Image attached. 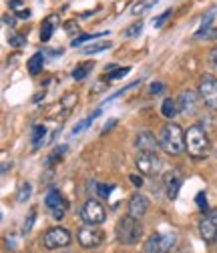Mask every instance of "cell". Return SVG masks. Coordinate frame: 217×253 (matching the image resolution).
Masks as SVG:
<instances>
[{"label":"cell","instance_id":"cell-1","mask_svg":"<svg viewBox=\"0 0 217 253\" xmlns=\"http://www.w3.org/2000/svg\"><path fill=\"white\" fill-rule=\"evenodd\" d=\"M185 149H187L191 159H205L211 151L209 137L201 125H193L185 133Z\"/></svg>","mask_w":217,"mask_h":253},{"label":"cell","instance_id":"cell-2","mask_svg":"<svg viewBox=\"0 0 217 253\" xmlns=\"http://www.w3.org/2000/svg\"><path fill=\"white\" fill-rule=\"evenodd\" d=\"M159 145L165 153L169 155H179L185 151V133L179 125L175 123H167L161 129V137H159Z\"/></svg>","mask_w":217,"mask_h":253},{"label":"cell","instance_id":"cell-3","mask_svg":"<svg viewBox=\"0 0 217 253\" xmlns=\"http://www.w3.org/2000/svg\"><path fill=\"white\" fill-rule=\"evenodd\" d=\"M141 235H143V229L139 225V219H135L131 215L119 219V223H117V239H119V243L135 245V243H139Z\"/></svg>","mask_w":217,"mask_h":253},{"label":"cell","instance_id":"cell-4","mask_svg":"<svg viewBox=\"0 0 217 253\" xmlns=\"http://www.w3.org/2000/svg\"><path fill=\"white\" fill-rule=\"evenodd\" d=\"M137 169L147 175V177H155L161 173V159L157 157V153H149V151H141L137 155V161H135Z\"/></svg>","mask_w":217,"mask_h":253},{"label":"cell","instance_id":"cell-5","mask_svg":"<svg viewBox=\"0 0 217 253\" xmlns=\"http://www.w3.org/2000/svg\"><path fill=\"white\" fill-rule=\"evenodd\" d=\"M81 217H83L85 223H88V225H101L103 221L107 219V211H105V207L99 201L88 199L83 205V209H81Z\"/></svg>","mask_w":217,"mask_h":253},{"label":"cell","instance_id":"cell-6","mask_svg":"<svg viewBox=\"0 0 217 253\" xmlns=\"http://www.w3.org/2000/svg\"><path fill=\"white\" fill-rule=\"evenodd\" d=\"M173 245H175L173 233H153L145 243V251L147 253H169Z\"/></svg>","mask_w":217,"mask_h":253},{"label":"cell","instance_id":"cell-7","mask_svg":"<svg viewBox=\"0 0 217 253\" xmlns=\"http://www.w3.org/2000/svg\"><path fill=\"white\" fill-rule=\"evenodd\" d=\"M199 97L209 109H217V79L213 75H203L199 81Z\"/></svg>","mask_w":217,"mask_h":253},{"label":"cell","instance_id":"cell-8","mask_svg":"<svg viewBox=\"0 0 217 253\" xmlns=\"http://www.w3.org/2000/svg\"><path fill=\"white\" fill-rule=\"evenodd\" d=\"M77 239H79L81 247H85V249H95V247H99V245L103 243L105 235H103V231L97 229L95 225H87V227H81V229H79Z\"/></svg>","mask_w":217,"mask_h":253},{"label":"cell","instance_id":"cell-9","mask_svg":"<svg viewBox=\"0 0 217 253\" xmlns=\"http://www.w3.org/2000/svg\"><path fill=\"white\" fill-rule=\"evenodd\" d=\"M43 243L46 249H58V247H67L71 243V233L65 227H52L44 233Z\"/></svg>","mask_w":217,"mask_h":253},{"label":"cell","instance_id":"cell-10","mask_svg":"<svg viewBox=\"0 0 217 253\" xmlns=\"http://www.w3.org/2000/svg\"><path fill=\"white\" fill-rule=\"evenodd\" d=\"M44 205H46V209L50 211V215H52L54 219H63V217H65L67 201H65L63 193H60L58 189H52V191L46 193V197H44Z\"/></svg>","mask_w":217,"mask_h":253},{"label":"cell","instance_id":"cell-11","mask_svg":"<svg viewBox=\"0 0 217 253\" xmlns=\"http://www.w3.org/2000/svg\"><path fill=\"white\" fill-rule=\"evenodd\" d=\"M199 233L207 243H213L217 239V209L205 211L201 223H199Z\"/></svg>","mask_w":217,"mask_h":253},{"label":"cell","instance_id":"cell-12","mask_svg":"<svg viewBox=\"0 0 217 253\" xmlns=\"http://www.w3.org/2000/svg\"><path fill=\"white\" fill-rule=\"evenodd\" d=\"M165 191H167V197L169 199H175L177 195H179V189H181V185H183V177H181V173L177 171V169H171L167 175H165Z\"/></svg>","mask_w":217,"mask_h":253},{"label":"cell","instance_id":"cell-13","mask_svg":"<svg viewBox=\"0 0 217 253\" xmlns=\"http://www.w3.org/2000/svg\"><path fill=\"white\" fill-rule=\"evenodd\" d=\"M149 211V199L143 195V193H135L131 199H129V215L139 219L143 217L145 213Z\"/></svg>","mask_w":217,"mask_h":253},{"label":"cell","instance_id":"cell-14","mask_svg":"<svg viewBox=\"0 0 217 253\" xmlns=\"http://www.w3.org/2000/svg\"><path fill=\"white\" fill-rule=\"evenodd\" d=\"M135 145H137L139 151H149V153H157V149L161 147V145L157 143V139H155V135L149 133V131L139 133L137 139H135Z\"/></svg>","mask_w":217,"mask_h":253},{"label":"cell","instance_id":"cell-15","mask_svg":"<svg viewBox=\"0 0 217 253\" xmlns=\"http://www.w3.org/2000/svg\"><path fill=\"white\" fill-rule=\"evenodd\" d=\"M179 113H185V115H193L197 111V97L193 90H187V92H181L179 97Z\"/></svg>","mask_w":217,"mask_h":253},{"label":"cell","instance_id":"cell-16","mask_svg":"<svg viewBox=\"0 0 217 253\" xmlns=\"http://www.w3.org/2000/svg\"><path fill=\"white\" fill-rule=\"evenodd\" d=\"M215 12H217V8H209V10L205 12L203 22H201V26H199V30H197V37H199V39L205 37V33H209V30H211V24H213V20H215Z\"/></svg>","mask_w":217,"mask_h":253},{"label":"cell","instance_id":"cell-17","mask_svg":"<svg viewBox=\"0 0 217 253\" xmlns=\"http://www.w3.org/2000/svg\"><path fill=\"white\" fill-rule=\"evenodd\" d=\"M43 65H44V54L43 52L33 54V56H30V60H28V73L30 75H39L43 71Z\"/></svg>","mask_w":217,"mask_h":253},{"label":"cell","instance_id":"cell-18","mask_svg":"<svg viewBox=\"0 0 217 253\" xmlns=\"http://www.w3.org/2000/svg\"><path fill=\"white\" fill-rule=\"evenodd\" d=\"M44 137H46V126L44 125H37L33 129V137H30V141H33V149H41Z\"/></svg>","mask_w":217,"mask_h":253},{"label":"cell","instance_id":"cell-19","mask_svg":"<svg viewBox=\"0 0 217 253\" xmlns=\"http://www.w3.org/2000/svg\"><path fill=\"white\" fill-rule=\"evenodd\" d=\"M52 30H54V16H48V18L43 22V28H41V41H43V42L50 41Z\"/></svg>","mask_w":217,"mask_h":253},{"label":"cell","instance_id":"cell-20","mask_svg":"<svg viewBox=\"0 0 217 253\" xmlns=\"http://www.w3.org/2000/svg\"><path fill=\"white\" fill-rule=\"evenodd\" d=\"M161 113H163L165 119H173V117H177V113H179L177 103L171 101V99H165V101H163V107H161Z\"/></svg>","mask_w":217,"mask_h":253},{"label":"cell","instance_id":"cell-21","mask_svg":"<svg viewBox=\"0 0 217 253\" xmlns=\"http://www.w3.org/2000/svg\"><path fill=\"white\" fill-rule=\"evenodd\" d=\"M153 4H157V0H139V2L131 8V12H133V16H141V14H145Z\"/></svg>","mask_w":217,"mask_h":253},{"label":"cell","instance_id":"cell-22","mask_svg":"<svg viewBox=\"0 0 217 253\" xmlns=\"http://www.w3.org/2000/svg\"><path fill=\"white\" fill-rule=\"evenodd\" d=\"M90 71H92V62H85V65H81V67H77L73 71V79L75 81H83Z\"/></svg>","mask_w":217,"mask_h":253},{"label":"cell","instance_id":"cell-23","mask_svg":"<svg viewBox=\"0 0 217 253\" xmlns=\"http://www.w3.org/2000/svg\"><path fill=\"white\" fill-rule=\"evenodd\" d=\"M111 48V42H101V44H92V46H87L83 48L85 54H95V52H101V50H107Z\"/></svg>","mask_w":217,"mask_h":253},{"label":"cell","instance_id":"cell-24","mask_svg":"<svg viewBox=\"0 0 217 253\" xmlns=\"http://www.w3.org/2000/svg\"><path fill=\"white\" fill-rule=\"evenodd\" d=\"M105 33H95V35H81L79 39H75L73 41V46H81L83 42H87V41H92V39H99V37H103Z\"/></svg>","mask_w":217,"mask_h":253},{"label":"cell","instance_id":"cell-25","mask_svg":"<svg viewBox=\"0 0 217 253\" xmlns=\"http://www.w3.org/2000/svg\"><path fill=\"white\" fill-rule=\"evenodd\" d=\"M99 115H101V111H97V113H92V117H88V119H85L83 123H79V125L75 126V129H73V133H75V135H77V133H81V131L85 129V126H88V125L92 123V119H97Z\"/></svg>","mask_w":217,"mask_h":253},{"label":"cell","instance_id":"cell-26","mask_svg":"<svg viewBox=\"0 0 217 253\" xmlns=\"http://www.w3.org/2000/svg\"><path fill=\"white\" fill-rule=\"evenodd\" d=\"M141 30H143V22L139 20V22H135V24H131L127 30H125V35L131 39V37H137L139 33H141Z\"/></svg>","mask_w":217,"mask_h":253},{"label":"cell","instance_id":"cell-27","mask_svg":"<svg viewBox=\"0 0 217 253\" xmlns=\"http://www.w3.org/2000/svg\"><path fill=\"white\" fill-rule=\"evenodd\" d=\"M113 189H115V185H97V193H99L103 199H107V197L111 195Z\"/></svg>","mask_w":217,"mask_h":253},{"label":"cell","instance_id":"cell-28","mask_svg":"<svg viewBox=\"0 0 217 253\" xmlns=\"http://www.w3.org/2000/svg\"><path fill=\"white\" fill-rule=\"evenodd\" d=\"M129 71H131L129 67H125V69H115L111 75H107V81H115V79H121V77H125Z\"/></svg>","mask_w":217,"mask_h":253},{"label":"cell","instance_id":"cell-29","mask_svg":"<svg viewBox=\"0 0 217 253\" xmlns=\"http://www.w3.org/2000/svg\"><path fill=\"white\" fill-rule=\"evenodd\" d=\"M30 183H24L22 187H20V191H18V201H26L28 197H30Z\"/></svg>","mask_w":217,"mask_h":253},{"label":"cell","instance_id":"cell-30","mask_svg":"<svg viewBox=\"0 0 217 253\" xmlns=\"http://www.w3.org/2000/svg\"><path fill=\"white\" fill-rule=\"evenodd\" d=\"M171 14H173V10H171V8H169V10H165L163 14H159V18H155L153 26H155V28H159V26H163V22H165V20H167V18H169Z\"/></svg>","mask_w":217,"mask_h":253},{"label":"cell","instance_id":"cell-31","mask_svg":"<svg viewBox=\"0 0 217 253\" xmlns=\"http://www.w3.org/2000/svg\"><path fill=\"white\" fill-rule=\"evenodd\" d=\"M195 201H197V205H199V209H201L203 213H205V211H209L207 201H205V193H203V191H201V193H197V199H195Z\"/></svg>","mask_w":217,"mask_h":253},{"label":"cell","instance_id":"cell-32","mask_svg":"<svg viewBox=\"0 0 217 253\" xmlns=\"http://www.w3.org/2000/svg\"><path fill=\"white\" fill-rule=\"evenodd\" d=\"M65 151H67V147H60V149H56V151H54V153L48 157V163H54V159H58V161H60V157H63V153H65Z\"/></svg>","mask_w":217,"mask_h":253},{"label":"cell","instance_id":"cell-33","mask_svg":"<svg viewBox=\"0 0 217 253\" xmlns=\"http://www.w3.org/2000/svg\"><path fill=\"white\" fill-rule=\"evenodd\" d=\"M209 65L217 71V46H215V48H211V52H209Z\"/></svg>","mask_w":217,"mask_h":253},{"label":"cell","instance_id":"cell-34","mask_svg":"<svg viewBox=\"0 0 217 253\" xmlns=\"http://www.w3.org/2000/svg\"><path fill=\"white\" fill-rule=\"evenodd\" d=\"M75 103H77V94H67V99L63 101V105H65L67 109H69V107H73Z\"/></svg>","mask_w":217,"mask_h":253},{"label":"cell","instance_id":"cell-35","mask_svg":"<svg viewBox=\"0 0 217 253\" xmlns=\"http://www.w3.org/2000/svg\"><path fill=\"white\" fill-rule=\"evenodd\" d=\"M33 221H35V211H30L28 219L24 221V231H30V227H33Z\"/></svg>","mask_w":217,"mask_h":253},{"label":"cell","instance_id":"cell-36","mask_svg":"<svg viewBox=\"0 0 217 253\" xmlns=\"http://www.w3.org/2000/svg\"><path fill=\"white\" fill-rule=\"evenodd\" d=\"M149 90H151V92H153V94H159V92H161V90H163V84H161V83H153V84H151V88H149Z\"/></svg>","mask_w":217,"mask_h":253},{"label":"cell","instance_id":"cell-37","mask_svg":"<svg viewBox=\"0 0 217 253\" xmlns=\"http://www.w3.org/2000/svg\"><path fill=\"white\" fill-rule=\"evenodd\" d=\"M10 8H12L14 12L22 10V2H20V0H10Z\"/></svg>","mask_w":217,"mask_h":253},{"label":"cell","instance_id":"cell-38","mask_svg":"<svg viewBox=\"0 0 217 253\" xmlns=\"http://www.w3.org/2000/svg\"><path fill=\"white\" fill-rule=\"evenodd\" d=\"M107 84H109V81H105V79H101V83H97L95 86H92V92H99V90H101L103 86H107Z\"/></svg>","mask_w":217,"mask_h":253},{"label":"cell","instance_id":"cell-39","mask_svg":"<svg viewBox=\"0 0 217 253\" xmlns=\"http://www.w3.org/2000/svg\"><path fill=\"white\" fill-rule=\"evenodd\" d=\"M24 42V39H20V37H10V44L12 46H20Z\"/></svg>","mask_w":217,"mask_h":253},{"label":"cell","instance_id":"cell-40","mask_svg":"<svg viewBox=\"0 0 217 253\" xmlns=\"http://www.w3.org/2000/svg\"><path fill=\"white\" fill-rule=\"evenodd\" d=\"M16 16H18V18H28V16H30V10H28V8H22V10L16 12Z\"/></svg>","mask_w":217,"mask_h":253},{"label":"cell","instance_id":"cell-41","mask_svg":"<svg viewBox=\"0 0 217 253\" xmlns=\"http://www.w3.org/2000/svg\"><path fill=\"white\" fill-rule=\"evenodd\" d=\"M131 183H133V185H139V187H141V185H143V179H141L139 175H131Z\"/></svg>","mask_w":217,"mask_h":253},{"label":"cell","instance_id":"cell-42","mask_svg":"<svg viewBox=\"0 0 217 253\" xmlns=\"http://www.w3.org/2000/svg\"><path fill=\"white\" fill-rule=\"evenodd\" d=\"M115 125H117V121H109V123L105 125V131H103V133H107V131H111V126H115Z\"/></svg>","mask_w":217,"mask_h":253}]
</instances>
